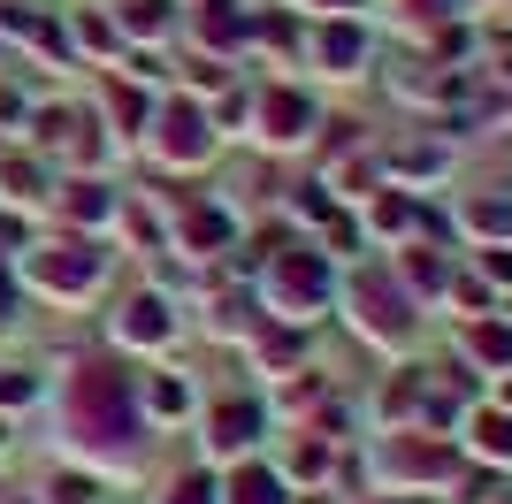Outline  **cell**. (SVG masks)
I'll return each mask as SVG.
<instances>
[{"label": "cell", "instance_id": "6da1fadb", "mask_svg": "<svg viewBox=\"0 0 512 504\" xmlns=\"http://www.w3.org/2000/svg\"><path fill=\"white\" fill-rule=\"evenodd\" d=\"M62 436L85 466H130L146 443V413H138V375L115 359H77L62 382Z\"/></svg>", "mask_w": 512, "mask_h": 504}, {"label": "cell", "instance_id": "7a4b0ae2", "mask_svg": "<svg viewBox=\"0 0 512 504\" xmlns=\"http://www.w3.org/2000/svg\"><path fill=\"white\" fill-rule=\"evenodd\" d=\"M337 260L314 245V237H283L276 252L253 260V298L268 321H291V329H314L329 306H337Z\"/></svg>", "mask_w": 512, "mask_h": 504}, {"label": "cell", "instance_id": "3957f363", "mask_svg": "<svg viewBox=\"0 0 512 504\" xmlns=\"http://www.w3.org/2000/svg\"><path fill=\"white\" fill-rule=\"evenodd\" d=\"M337 306H344V321H352V336H360L367 352L406 359L413 344H421V298H413L390 268H352L337 283Z\"/></svg>", "mask_w": 512, "mask_h": 504}, {"label": "cell", "instance_id": "277c9868", "mask_svg": "<svg viewBox=\"0 0 512 504\" xmlns=\"http://www.w3.org/2000/svg\"><path fill=\"white\" fill-rule=\"evenodd\" d=\"M459 466H467L459 436H436V428H383V443H375V482H383V497H428V489H451V482H459Z\"/></svg>", "mask_w": 512, "mask_h": 504}, {"label": "cell", "instance_id": "5b68a950", "mask_svg": "<svg viewBox=\"0 0 512 504\" xmlns=\"http://www.w3.org/2000/svg\"><path fill=\"white\" fill-rule=\"evenodd\" d=\"M16 275L31 283V291H46V298H92V291L107 283V252H100V237L62 230V237L23 245V252H16Z\"/></svg>", "mask_w": 512, "mask_h": 504}, {"label": "cell", "instance_id": "8992f818", "mask_svg": "<svg viewBox=\"0 0 512 504\" xmlns=\"http://www.w3.org/2000/svg\"><path fill=\"white\" fill-rule=\"evenodd\" d=\"M245 130H253L260 153H299L321 138V100L299 77H268L253 84V107H245Z\"/></svg>", "mask_w": 512, "mask_h": 504}, {"label": "cell", "instance_id": "52a82bcc", "mask_svg": "<svg viewBox=\"0 0 512 504\" xmlns=\"http://www.w3.org/2000/svg\"><path fill=\"white\" fill-rule=\"evenodd\" d=\"M146 146L161 168H207L222 153V130H214L207 100L192 92H169V100H153V123H146Z\"/></svg>", "mask_w": 512, "mask_h": 504}, {"label": "cell", "instance_id": "ba28073f", "mask_svg": "<svg viewBox=\"0 0 512 504\" xmlns=\"http://www.w3.org/2000/svg\"><path fill=\"white\" fill-rule=\"evenodd\" d=\"M306 62H314V77H367V62H375V31H367V16H321L306 23V46H299Z\"/></svg>", "mask_w": 512, "mask_h": 504}, {"label": "cell", "instance_id": "9c48e42d", "mask_svg": "<svg viewBox=\"0 0 512 504\" xmlns=\"http://www.w3.org/2000/svg\"><path fill=\"white\" fill-rule=\"evenodd\" d=\"M268 398H245V390H230V398H214L207 405V459L237 466V459H260V436H268Z\"/></svg>", "mask_w": 512, "mask_h": 504}, {"label": "cell", "instance_id": "30bf717a", "mask_svg": "<svg viewBox=\"0 0 512 504\" xmlns=\"http://www.w3.org/2000/svg\"><path fill=\"white\" fill-rule=\"evenodd\" d=\"M107 336L123 344V352H169L176 336H184V314H176V298L153 283V291H130L107 321Z\"/></svg>", "mask_w": 512, "mask_h": 504}, {"label": "cell", "instance_id": "8fae6325", "mask_svg": "<svg viewBox=\"0 0 512 504\" xmlns=\"http://www.w3.org/2000/svg\"><path fill=\"white\" fill-rule=\"evenodd\" d=\"M459 451H467V466H490V474H512V413L497 398H474L467 413H459Z\"/></svg>", "mask_w": 512, "mask_h": 504}, {"label": "cell", "instance_id": "7c38bea8", "mask_svg": "<svg viewBox=\"0 0 512 504\" xmlns=\"http://www.w3.org/2000/svg\"><path fill=\"white\" fill-rule=\"evenodd\" d=\"M46 207L62 214V230H77V237H100L115 214H123V191L107 184V176H62L54 184V199Z\"/></svg>", "mask_w": 512, "mask_h": 504}, {"label": "cell", "instance_id": "4fadbf2b", "mask_svg": "<svg viewBox=\"0 0 512 504\" xmlns=\"http://www.w3.org/2000/svg\"><path fill=\"white\" fill-rule=\"evenodd\" d=\"M390 275H398L421 306H436V298L451 291V275H459V252L428 245V237H406V245H390Z\"/></svg>", "mask_w": 512, "mask_h": 504}, {"label": "cell", "instance_id": "5bb4252c", "mask_svg": "<svg viewBox=\"0 0 512 504\" xmlns=\"http://www.w3.org/2000/svg\"><path fill=\"white\" fill-rule=\"evenodd\" d=\"M237 245V214L214 207V199H184L176 207V252H192V260H214V252Z\"/></svg>", "mask_w": 512, "mask_h": 504}, {"label": "cell", "instance_id": "9a60e30c", "mask_svg": "<svg viewBox=\"0 0 512 504\" xmlns=\"http://www.w3.org/2000/svg\"><path fill=\"white\" fill-rule=\"evenodd\" d=\"M138 413H146V428H176L184 413H199V382L176 367H153V375H138Z\"/></svg>", "mask_w": 512, "mask_h": 504}, {"label": "cell", "instance_id": "2e32d148", "mask_svg": "<svg viewBox=\"0 0 512 504\" xmlns=\"http://www.w3.org/2000/svg\"><path fill=\"white\" fill-rule=\"evenodd\" d=\"M459 359L474 375H512V321L505 314H482V321H459Z\"/></svg>", "mask_w": 512, "mask_h": 504}, {"label": "cell", "instance_id": "e0dca14e", "mask_svg": "<svg viewBox=\"0 0 512 504\" xmlns=\"http://www.w3.org/2000/svg\"><path fill=\"white\" fill-rule=\"evenodd\" d=\"M192 31H199V54H222V62H230L237 46H253V8H237V0H199Z\"/></svg>", "mask_w": 512, "mask_h": 504}, {"label": "cell", "instance_id": "ac0fdd59", "mask_svg": "<svg viewBox=\"0 0 512 504\" xmlns=\"http://www.w3.org/2000/svg\"><path fill=\"white\" fill-rule=\"evenodd\" d=\"M54 199V176H46V161L39 153H0V207L8 214H31V207H46Z\"/></svg>", "mask_w": 512, "mask_h": 504}, {"label": "cell", "instance_id": "d6986e66", "mask_svg": "<svg viewBox=\"0 0 512 504\" xmlns=\"http://www.w3.org/2000/svg\"><path fill=\"white\" fill-rule=\"evenodd\" d=\"M100 107H107V123H115V146H123V138H146V123H153V84L107 77L100 84Z\"/></svg>", "mask_w": 512, "mask_h": 504}, {"label": "cell", "instance_id": "ffe728a7", "mask_svg": "<svg viewBox=\"0 0 512 504\" xmlns=\"http://www.w3.org/2000/svg\"><path fill=\"white\" fill-rule=\"evenodd\" d=\"M383 184H398V191H413V184H436L451 168V146H428V138H413V146H383Z\"/></svg>", "mask_w": 512, "mask_h": 504}, {"label": "cell", "instance_id": "44dd1931", "mask_svg": "<svg viewBox=\"0 0 512 504\" xmlns=\"http://www.w3.org/2000/svg\"><path fill=\"white\" fill-rule=\"evenodd\" d=\"M421 398H428V367H398L375 390V420L383 428H421Z\"/></svg>", "mask_w": 512, "mask_h": 504}, {"label": "cell", "instance_id": "7402d4cb", "mask_svg": "<svg viewBox=\"0 0 512 504\" xmlns=\"http://www.w3.org/2000/svg\"><path fill=\"white\" fill-rule=\"evenodd\" d=\"M222 504H291V482L276 474V459H237L222 474Z\"/></svg>", "mask_w": 512, "mask_h": 504}, {"label": "cell", "instance_id": "603a6c76", "mask_svg": "<svg viewBox=\"0 0 512 504\" xmlns=\"http://www.w3.org/2000/svg\"><path fill=\"white\" fill-rule=\"evenodd\" d=\"M451 230L467 237V245H512V199L474 191V199H459V222H451Z\"/></svg>", "mask_w": 512, "mask_h": 504}, {"label": "cell", "instance_id": "cb8c5ba5", "mask_svg": "<svg viewBox=\"0 0 512 504\" xmlns=\"http://www.w3.org/2000/svg\"><path fill=\"white\" fill-rule=\"evenodd\" d=\"M176 0H123V8H115V31H123V46H161L176 31Z\"/></svg>", "mask_w": 512, "mask_h": 504}, {"label": "cell", "instance_id": "d4e9b609", "mask_svg": "<svg viewBox=\"0 0 512 504\" xmlns=\"http://www.w3.org/2000/svg\"><path fill=\"white\" fill-rule=\"evenodd\" d=\"M329 466H337V443L306 428V436H299V443H291V451L276 459V474H283L291 489H321V474H329Z\"/></svg>", "mask_w": 512, "mask_h": 504}, {"label": "cell", "instance_id": "484cf974", "mask_svg": "<svg viewBox=\"0 0 512 504\" xmlns=\"http://www.w3.org/2000/svg\"><path fill=\"white\" fill-rule=\"evenodd\" d=\"M260 321H268V314H260L253 291H222V298H214V321H207V329L222 336V344H237V336H253Z\"/></svg>", "mask_w": 512, "mask_h": 504}, {"label": "cell", "instance_id": "4316f807", "mask_svg": "<svg viewBox=\"0 0 512 504\" xmlns=\"http://www.w3.org/2000/svg\"><path fill=\"white\" fill-rule=\"evenodd\" d=\"M321 398H329V375H314V367H291V375H276V398H268V413H314Z\"/></svg>", "mask_w": 512, "mask_h": 504}, {"label": "cell", "instance_id": "83f0119b", "mask_svg": "<svg viewBox=\"0 0 512 504\" xmlns=\"http://www.w3.org/2000/svg\"><path fill=\"white\" fill-rule=\"evenodd\" d=\"M69 46H85L92 62H123V31H115V16H100V8H85V16L69 23Z\"/></svg>", "mask_w": 512, "mask_h": 504}, {"label": "cell", "instance_id": "f1b7e54d", "mask_svg": "<svg viewBox=\"0 0 512 504\" xmlns=\"http://www.w3.org/2000/svg\"><path fill=\"white\" fill-rule=\"evenodd\" d=\"M153 504H222V474L184 466V474H169V482H161V497H153Z\"/></svg>", "mask_w": 512, "mask_h": 504}, {"label": "cell", "instance_id": "f546056e", "mask_svg": "<svg viewBox=\"0 0 512 504\" xmlns=\"http://www.w3.org/2000/svg\"><path fill=\"white\" fill-rule=\"evenodd\" d=\"M444 306H459V321H482V314H497V291L474 268H459V275H451V291H444Z\"/></svg>", "mask_w": 512, "mask_h": 504}, {"label": "cell", "instance_id": "4dcf8cb0", "mask_svg": "<svg viewBox=\"0 0 512 504\" xmlns=\"http://www.w3.org/2000/svg\"><path fill=\"white\" fill-rule=\"evenodd\" d=\"M406 8V23L413 31H444V23H459L467 16V0H398Z\"/></svg>", "mask_w": 512, "mask_h": 504}, {"label": "cell", "instance_id": "1f68e13d", "mask_svg": "<svg viewBox=\"0 0 512 504\" xmlns=\"http://www.w3.org/2000/svg\"><path fill=\"white\" fill-rule=\"evenodd\" d=\"M46 382L31 375V367H0V413H23V405H39Z\"/></svg>", "mask_w": 512, "mask_h": 504}, {"label": "cell", "instance_id": "d6a6232c", "mask_svg": "<svg viewBox=\"0 0 512 504\" xmlns=\"http://www.w3.org/2000/svg\"><path fill=\"white\" fill-rule=\"evenodd\" d=\"M474 275L505 298V291H512V245H474Z\"/></svg>", "mask_w": 512, "mask_h": 504}, {"label": "cell", "instance_id": "836d02e7", "mask_svg": "<svg viewBox=\"0 0 512 504\" xmlns=\"http://www.w3.org/2000/svg\"><path fill=\"white\" fill-rule=\"evenodd\" d=\"M46 504H100V482H92V474H54V482H46Z\"/></svg>", "mask_w": 512, "mask_h": 504}, {"label": "cell", "instance_id": "e575fe53", "mask_svg": "<svg viewBox=\"0 0 512 504\" xmlns=\"http://www.w3.org/2000/svg\"><path fill=\"white\" fill-rule=\"evenodd\" d=\"M360 8H367V0H291V16H360Z\"/></svg>", "mask_w": 512, "mask_h": 504}, {"label": "cell", "instance_id": "d590c367", "mask_svg": "<svg viewBox=\"0 0 512 504\" xmlns=\"http://www.w3.org/2000/svg\"><path fill=\"white\" fill-rule=\"evenodd\" d=\"M0 321H16V283H8V268H0Z\"/></svg>", "mask_w": 512, "mask_h": 504}, {"label": "cell", "instance_id": "8d00e7d4", "mask_svg": "<svg viewBox=\"0 0 512 504\" xmlns=\"http://www.w3.org/2000/svg\"><path fill=\"white\" fill-rule=\"evenodd\" d=\"M360 504H421V497H383V489H375V497H360Z\"/></svg>", "mask_w": 512, "mask_h": 504}, {"label": "cell", "instance_id": "74e56055", "mask_svg": "<svg viewBox=\"0 0 512 504\" xmlns=\"http://www.w3.org/2000/svg\"><path fill=\"white\" fill-rule=\"evenodd\" d=\"M497 314H505V321H512V291H505V298H497Z\"/></svg>", "mask_w": 512, "mask_h": 504}, {"label": "cell", "instance_id": "f35d334b", "mask_svg": "<svg viewBox=\"0 0 512 504\" xmlns=\"http://www.w3.org/2000/svg\"><path fill=\"white\" fill-rule=\"evenodd\" d=\"M490 504H512V489H497V497H490Z\"/></svg>", "mask_w": 512, "mask_h": 504}]
</instances>
